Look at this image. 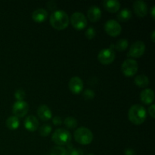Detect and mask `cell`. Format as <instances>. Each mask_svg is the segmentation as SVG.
<instances>
[{
    "instance_id": "d590c367",
    "label": "cell",
    "mask_w": 155,
    "mask_h": 155,
    "mask_svg": "<svg viewBox=\"0 0 155 155\" xmlns=\"http://www.w3.org/2000/svg\"><path fill=\"white\" fill-rule=\"evenodd\" d=\"M89 155H95V154H89Z\"/></svg>"
},
{
    "instance_id": "2e32d148",
    "label": "cell",
    "mask_w": 155,
    "mask_h": 155,
    "mask_svg": "<svg viewBox=\"0 0 155 155\" xmlns=\"http://www.w3.org/2000/svg\"><path fill=\"white\" fill-rule=\"evenodd\" d=\"M140 99L145 104H151L154 100V91L149 88L144 89L140 93Z\"/></svg>"
},
{
    "instance_id": "30bf717a",
    "label": "cell",
    "mask_w": 155,
    "mask_h": 155,
    "mask_svg": "<svg viewBox=\"0 0 155 155\" xmlns=\"http://www.w3.org/2000/svg\"><path fill=\"white\" fill-rule=\"evenodd\" d=\"M29 111V104L25 101H17L12 107L14 116L18 118L24 117Z\"/></svg>"
},
{
    "instance_id": "277c9868",
    "label": "cell",
    "mask_w": 155,
    "mask_h": 155,
    "mask_svg": "<svg viewBox=\"0 0 155 155\" xmlns=\"http://www.w3.org/2000/svg\"><path fill=\"white\" fill-rule=\"evenodd\" d=\"M51 140L58 146L67 145L71 141V134L68 130L63 128L57 129L53 133Z\"/></svg>"
},
{
    "instance_id": "d6a6232c",
    "label": "cell",
    "mask_w": 155,
    "mask_h": 155,
    "mask_svg": "<svg viewBox=\"0 0 155 155\" xmlns=\"http://www.w3.org/2000/svg\"><path fill=\"white\" fill-rule=\"evenodd\" d=\"M124 154L125 155H136L135 150L132 149V148H127L124 151Z\"/></svg>"
},
{
    "instance_id": "f1b7e54d",
    "label": "cell",
    "mask_w": 155,
    "mask_h": 155,
    "mask_svg": "<svg viewBox=\"0 0 155 155\" xmlns=\"http://www.w3.org/2000/svg\"><path fill=\"white\" fill-rule=\"evenodd\" d=\"M68 155H84L83 151L79 148H71L68 150Z\"/></svg>"
},
{
    "instance_id": "e575fe53",
    "label": "cell",
    "mask_w": 155,
    "mask_h": 155,
    "mask_svg": "<svg viewBox=\"0 0 155 155\" xmlns=\"http://www.w3.org/2000/svg\"><path fill=\"white\" fill-rule=\"evenodd\" d=\"M155 31L154 30H153L152 33H151V40H152L153 42H155Z\"/></svg>"
},
{
    "instance_id": "cb8c5ba5",
    "label": "cell",
    "mask_w": 155,
    "mask_h": 155,
    "mask_svg": "<svg viewBox=\"0 0 155 155\" xmlns=\"http://www.w3.org/2000/svg\"><path fill=\"white\" fill-rule=\"evenodd\" d=\"M64 124L68 129H74L77 127V120L72 117H68L65 118Z\"/></svg>"
},
{
    "instance_id": "ac0fdd59",
    "label": "cell",
    "mask_w": 155,
    "mask_h": 155,
    "mask_svg": "<svg viewBox=\"0 0 155 155\" xmlns=\"http://www.w3.org/2000/svg\"><path fill=\"white\" fill-rule=\"evenodd\" d=\"M48 17V12L44 8H37L32 13V18L37 23L43 22Z\"/></svg>"
},
{
    "instance_id": "5b68a950",
    "label": "cell",
    "mask_w": 155,
    "mask_h": 155,
    "mask_svg": "<svg viewBox=\"0 0 155 155\" xmlns=\"http://www.w3.org/2000/svg\"><path fill=\"white\" fill-rule=\"evenodd\" d=\"M139 70V64L133 58H127L123 62L121 65V71L126 77H133L136 75Z\"/></svg>"
},
{
    "instance_id": "1f68e13d",
    "label": "cell",
    "mask_w": 155,
    "mask_h": 155,
    "mask_svg": "<svg viewBox=\"0 0 155 155\" xmlns=\"http://www.w3.org/2000/svg\"><path fill=\"white\" fill-rule=\"evenodd\" d=\"M148 114L152 118L155 117V105L154 104H151L148 108Z\"/></svg>"
},
{
    "instance_id": "4fadbf2b",
    "label": "cell",
    "mask_w": 155,
    "mask_h": 155,
    "mask_svg": "<svg viewBox=\"0 0 155 155\" xmlns=\"http://www.w3.org/2000/svg\"><path fill=\"white\" fill-rule=\"evenodd\" d=\"M24 126L27 130L30 132H34L39 127V120L33 115H30L27 117L24 120Z\"/></svg>"
},
{
    "instance_id": "7c38bea8",
    "label": "cell",
    "mask_w": 155,
    "mask_h": 155,
    "mask_svg": "<svg viewBox=\"0 0 155 155\" xmlns=\"http://www.w3.org/2000/svg\"><path fill=\"white\" fill-rule=\"evenodd\" d=\"M133 9L137 16L144 18L148 14V5L142 0H136L133 3Z\"/></svg>"
},
{
    "instance_id": "ba28073f",
    "label": "cell",
    "mask_w": 155,
    "mask_h": 155,
    "mask_svg": "<svg viewBox=\"0 0 155 155\" xmlns=\"http://www.w3.org/2000/svg\"><path fill=\"white\" fill-rule=\"evenodd\" d=\"M145 51V44L140 40L136 41L130 46L127 56L131 58H140L144 54Z\"/></svg>"
},
{
    "instance_id": "3957f363",
    "label": "cell",
    "mask_w": 155,
    "mask_h": 155,
    "mask_svg": "<svg viewBox=\"0 0 155 155\" xmlns=\"http://www.w3.org/2000/svg\"><path fill=\"white\" fill-rule=\"evenodd\" d=\"M74 139L80 145H87L93 140V134L92 131L86 127H79L74 132Z\"/></svg>"
},
{
    "instance_id": "8992f818",
    "label": "cell",
    "mask_w": 155,
    "mask_h": 155,
    "mask_svg": "<svg viewBox=\"0 0 155 155\" xmlns=\"http://www.w3.org/2000/svg\"><path fill=\"white\" fill-rule=\"evenodd\" d=\"M71 23L77 30H82L87 26V18L80 12H76L71 17Z\"/></svg>"
},
{
    "instance_id": "5bb4252c",
    "label": "cell",
    "mask_w": 155,
    "mask_h": 155,
    "mask_svg": "<svg viewBox=\"0 0 155 155\" xmlns=\"http://www.w3.org/2000/svg\"><path fill=\"white\" fill-rule=\"evenodd\" d=\"M37 115L40 118V120L45 122V121H48L51 119L52 112H51V109L48 106L45 105V104H42V105L38 107Z\"/></svg>"
},
{
    "instance_id": "ffe728a7",
    "label": "cell",
    "mask_w": 155,
    "mask_h": 155,
    "mask_svg": "<svg viewBox=\"0 0 155 155\" xmlns=\"http://www.w3.org/2000/svg\"><path fill=\"white\" fill-rule=\"evenodd\" d=\"M6 127L11 130H17L20 127L19 118L15 116H11L6 120Z\"/></svg>"
},
{
    "instance_id": "44dd1931",
    "label": "cell",
    "mask_w": 155,
    "mask_h": 155,
    "mask_svg": "<svg viewBox=\"0 0 155 155\" xmlns=\"http://www.w3.org/2000/svg\"><path fill=\"white\" fill-rule=\"evenodd\" d=\"M132 12L129 8H124L117 14V18L120 21H127L131 19Z\"/></svg>"
},
{
    "instance_id": "4dcf8cb0",
    "label": "cell",
    "mask_w": 155,
    "mask_h": 155,
    "mask_svg": "<svg viewBox=\"0 0 155 155\" xmlns=\"http://www.w3.org/2000/svg\"><path fill=\"white\" fill-rule=\"evenodd\" d=\"M47 5V7L48 8V9L51 11H53L54 12V10L56 8V2L54 1H53V0H51V1L48 2L46 3Z\"/></svg>"
},
{
    "instance_id": "d6986e66",
    "label": "cell",
    "mask_w": 155,
    "mask_h": 155,
    "mask_svg": "<svg viewBox=\"0 0 155 155\" xmlns=\"http://www.w3.org/2000/svg\"><path fill=\"white\" fill-rule=\"evenodd\" d=\"M135 84L140 88H146L149 85V78L146 75L140 74L135 77L134 79Z\"/></svg>"
},
{
    "instance_id": "83f0119b",
    "label": "cell",
    "mask_w": 155,
    "mask_h": 155,
    "mask_svg": "<svg viewBox=\"0 0 155 155\" xmlns=\"http://www.w3.org/2000/svg\"><path fill=\"white\" fill-rule=\"evenodd\" d=\"M26 97V93L23 89H18L15 92V98L18 101H24V99Z\"/></svg>"
},
{
    "instance_id": "d4e9b609",
    "label": "cell",
    "mask_w": 155,
    "mask_h": 155,
    "mask_svg": "<svg viewBox=\"0 0 155 155\" xmlns=\"http://www.w3.org/2000/svg\"><path fill=\"white\" fill-rule=\"evenodd\" d=\"M51 130H52V128H51V125H49V124H44V125L40 127L39 133L40 136L45 137V136H49L50 133H51Z\"/></svg>"
},
{
    "instance_id": "e0dca14e",
    "label": "cell",
    "mask_w": 155,
    "mask_h": 155,
    "mask_svg": "<svg viewBox=\"0 0 155 155\" xmlns=\"http://www.w3.org/2000/svg\"><path fill=\"white\" fill-rule=\"evenodd\" d=\"M103 6L110 13H115L119 11L120 3L117 0H104L103 2Z\"/></svg>"
},
{
    "instance_id": "836d02e7",
    "label": "cell",
    "mask_w": 155,
    "mask_h": 155,
    "mask_svg": "<svg viewBox=\"0 0 155 155\" xmlns=\"http://www.w3.org/2000/svg\"><path fill=\"white\" fill-rule=\"evenodd\" d=\"M151 16H152L153 19H154L155 18V6H152L151 8Z\"/></svg>"
},
{
    "instance_id": "6da1fadb",
    "label": "cell",
    "mask_w": 155,
    "mask_h": 155,
    "mask_svg": "<svg viewBox=\"0 0 155 155\" xmlns=\"http://www.w3.org/2000/svg\"><path fill=\"white\" fill-rule=\"evenodd\" d=\"M51 27L58 30H62L68 27L70 18L68 14L63 10H56L51 13L49 18Z\"/></svg>"
},
{
    "instance_id": "9c48e42d",
    "label": "cell",
    "mask_w": 155,
    "mask_h": 155,
    "mask_svg": "<svg viewBox=\"0 0 155 155\" xmlns=\"http://www.w3.org/2000/svg\"><path fill=\"white\" fill-rule=\"evenodd\" d=\"M98 59L102 64H110L115 59V51L111 48H103L98 52Z\"/></svg>"
},
{
    "instance_id": "52a82bcc",
    "label": "cell",
    "mask_w": 155,
    "mask_h": 155,
    "mask_svg": "<svg viewBox=\"0 0 155 155\" xmlns=\"http://www.w3.org/2000/svg\"><path fill=\"white\" fill-rule=\"evenodd\" d=\"M104 30L110 36L116 37L119 36L122 31V27L116 20L110 19L104 24Z\"/></svg>"
},
{
    "instance_id": "603a6c76",
    "label": "cell",
    "mask_w": 155,
    "mask_h": 155,
    "mask_svg": "<svg viewBox=\"0 0 155 155\" xmlns=\"http://www.w3.org/2000/svg\"><path fill=\"white\" fill-rule=\"evenodd\" d=\"M50 155H68V150L62 146H54L50 151Z\"/></svg>"
},
{
    "instance_id": "8fae6325",
    "label": "cell",
    "mask_w": 155,
    "mask_h": 155,
    "mask_svg": "<svg viewBox=\"0 0 155 155\" xmlns=\"http://www.w3.org/2000/svg\"><path fill=\"white\" fill-rule=\"evenodd\" d=\"M69 89L73 93L80 94L83 89V82L79 77H73L69 81Z\"/></svg>"
},
{
    "instance_id": "7a4b0ae2",
    "label": "cell",
    "mask_w": 155,
    "mask_h": 155,
    "mask_svg": "<svg viewBox=\"0 0 155 155\" xmlns=\"http://www.w3.org/2000/svg\"><path fill=\"white\" fill-rule=\"evenodd\" d=\"M128 117L131 123L135 125H141L146 120V110L141 104H134L129 110Z\"/></svg>"
},
{
    "instance_id": "4316f807",
    "label": "cell",
    "mask_w": 155,
    "mask_h": 155,
    "mask_svg": "<svg viewBox=\"0 0 155 155\" xmlns=\"http://www.w3.org/2000/svg\"><path fill=\"white\" fill-rule=\"evenodd\" d=\"M95 35H96V31H95V28H93L92 27H89L85 32V36L88 39H94L95 37Z\"/></svg>"
},
{
    "instance_id": "9a60e30c",
    "label": "cell",
    "mask_w": 155,
    "mask_h": 155,
    "mask_svg": "<svg viewBox=\"0 0 155 155\" xmlns=\"http://www.w3.org/2000/svg\"><path fill=\"white\" fill-rule=\"evenodd\" d=\"M87 17L89 21L92 22H96L101 17V8L97 5L90 6L88 9Z\"/></svg>"
},
{
    "instance_id": "7402d4cb",
    "label": "cell",
    "mask_w": 155,
    "mask_h": 155,
    "mask_svg": "<svg viewBox=\"0 0 155 155\" xmlns=\"http://www.w3.org/2000/svg\"><path fill=\"white\" fill-rule=\"evenodd\" d=\"M128 45H129V42L127 39H120L117 42L116 44H115L114 48H116L117 51H123L128 48Z\"/></svg>"
},
{
    "instance_id": "f546056e",
    "label": "cell",
    "mask_w": 155,
    "mask_h": 155,
    "mask_svg": "<svg viewBox=\"0 0 155 155\" xmlns=\"http://www.w3.org/2000/svg\"><path fill=\"white\" fill-rule=\"evenodd\" d=\"M52 123L54 124V125L60 126L62 124V119L61 118V117L55 116L52 118Z\"/></svg>"
},
{
    "instance_id": "484cf974",
    "label": "cell",
    "mask_w": 155,
    "mask_h": 155,
    "mask_svg": "<svg viewBox=\"0 0 155 155\" xmlns=\"http://www.w3.org/2000/svg\"><path fill=\"white\" fill-rule=\"evenodd\" d=\"M83 96L86 100H91L95 98V93L92 89H87L83 92Z\"/></svg>"
}]
</instances>
